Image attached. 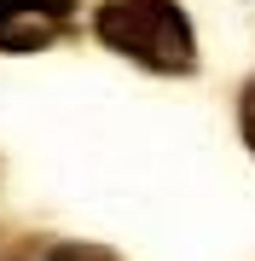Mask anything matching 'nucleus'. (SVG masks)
Returning a JSON list of instances; mask_svg holds the SVG:
<instances>
[{"mask_svg":"<svg viewBox=\"0 0 255 261\" xmlns=\"http://www.w3.org/2000/svg\"><path fill=\"white\" fill-rule=\"evenodd\" d=\"M93 29L104 47H116L122 58L157 70V75L197 70V41H191V23L174 0H104Z\"/></svg>","mask_w":255,"mask_h":261,"instance_id":"f257e3e1","label":"nucleus"},{"mask_svg":"<svg viewBox=\"0 0 255 261\" xmlns=\"http://www.w3.org/2000/svg\"><path fill=\"white\" fill-rule=\"evenodd\" d=\"M76 18V0H0V53H41Z\"/></svg>","mask_w":255,"mask_h":261,"instance_id":"f03ea898","label":"nucleus"},{"mask_svg":"<svg viewBox=\"0 0 255 261\" xmlns=\"http://www.w3.org/2000/svg\"><path fill=\"white\" fill-rule=\"evenodd\" d=\"M6 261H116V255L99 250V244H52V238H41V244H18Z\"/></svg>","mask_w":255,"mask_h":261,"instance_id":"7ed1b4c3","label":"nucleus"},{"mask_svg":"<svg viewBox=\"0 0 255 261\" xmlns=\"http://www.w3.org/2000/svg\"><path fill=\"white\" fill-rule=\"evenodd\" d=\"M238 122H244V140H249V151H255V82L244 87V99H238Z\"/></svg>","mask_w":255,"mask_h":261,"instance_id":"20e7f679","label":"nucleus"}]
</instances>
